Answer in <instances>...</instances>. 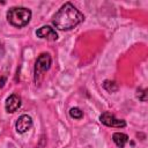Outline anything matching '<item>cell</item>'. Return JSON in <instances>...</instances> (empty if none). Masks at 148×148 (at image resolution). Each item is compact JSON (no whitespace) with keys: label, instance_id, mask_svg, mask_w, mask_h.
I'll use <instances>...</instances> for the list:
<instances>
[{"label":"cell","instance_id":"1","mask_svg":"<svg viewBox=\"0 0 148 148\" xmlns=\"http://www.w3.org/2000/svg\"><path fill=\"white\" fill-rule=\"evenodd\" d=\"M83 20V14L71 2H66L54 14L52 23L59 30H71L79 25Z\"/></svg>","mask_w":148,"mask_h":148},{"label":"cell","instance_id":"2","mask_svg":"<svg viewBox=\"0 0 148 148\" xmlns=\"http://www.w3.org/2000/svg\"><path fill=\"white\" fill-rule=\"evenodd\" d=\"M30 18H31V12L25 7H12L7 12L8 22L16 28L25 27L29 23Z\"/></svg>","mask_w":148,"mask_h":148},{"label":"cell","instance_id":"3","mask_svg":"<svg viewBox=\"0 0 148 148\" xmlns=\"http://www.w3.org/2000/svg\"><path fill=\"white\" fill-rule=\"evenodd\" d=\"M51 67V57L49 53H42L39 54V57L37 58L36 62H35V81L36 84L39 83L40 81V76L43 75V73L47 72Z\"/></svg>","mask_w":148,"mask_h":148},{"label":"cell","instance_id":"4","mask_svg":"<svg viewBox=\"0 0 148 148\" xmlns=\"http://www.w3.org/2000/svg\"><path fill=\"white\" fill-rule=\"evenodd\" d=\"M99 120L102 124H104L105 126L109 127H116V128H123L126 126V121L123 119H118L114 117V114H112L111 112H103L99 116Z\"/></svg>","mask_w":148,"mask_h":148},{"label":"cell","instance_id":"5","mask_svg":"<svg viewBox=\"0 0 148 148\" xmlns=\"http://www.w3.org/2000/svg\"><path fill=\"white\" fill-rule=\"evenodd\" d=\"M36 36L39 37V38H42V39H46V40H56L58 38V34L50 25H43V27H40L36 31Z\"/></svg>","mask_w":148,"mask_h":148},{"label":"cell","instance_id":"6","mask_svg":"<svg viewBox=\"0 0 148 148\" xmlns=\"http://www.w3.org/2000/svg\"><path fill=\"white\" fill-rule=\"evenodd\" d=\"M15 126H16V131L18 133H25L27 131H29L31 128V126H32V119L28 114H22L21 117H18Z\"/></svg>","mask_w":148,"mask_h":148},{"label":"cell","instance_id":"7","mask_svg":"<svg viewBox=\"0 0 148 148\" xmlns=\"http://www.w3.org/2000/svg\"><path fill=\"white\" fill-rule=\"evenodd\" d=\"M21 106V97L16 94H12L7 101H6V104H5V108L7 110V112H15L18 108Z\"/></svg>","mask_w":148,"mask_h":148},{"label":"cell","instance_id":"8","mask_svg":"<svg viewBox=\"0 0 148 148\" xmlns=\"http://www.w3.org/2000/svg\"><path fill=\"white\" fill-rule=\"evenodd\" d=\"M112 140H113V142L116 143L117 147H119V148H124L125 145L128 142V136H127L125 133L117 132V133H113V135H112Z\"/></svg>","mask_w":148,"mask_h":148},{"label":"cell","instance_id":"9","mask_svg":"<svg viewBox=\"0 0 148 148\" xmlns=\"http://www.w3.org/2000/svg\"><path fill=\"white\" fill-rule=\"evenodd\" d=\"M104 88L109 92H114V91L118 90V84L114 81H105L104 82Z\"/></svg>","mask_w":148,"mask_h":148},{"label":"cell","instance_id":"10","mask_svg":"<svg viewBox=\"0 0 148 148\" xmlns=\"http://www.w3.org/2000/svg\"><path fill=\"white\" fill-rule=\"evenodd\" d=\"M69 116L72 118H74V119H81L83 117V112L79 108H72L69 110Z\"/></svg>","mask_w":148,"mask_h":148},{"label":"cell","instance_id":"11","mask_svg":"<svg viewBox=\"0 0 148 148\" xmlns=\"http://www.w3.org/2000/svg\"><path fill=\"white\" fill-rule=\"evenodd\" d=\"M136 97L142 101V102H146L147 101V89H138L136 91Z\"/></svg>","mask_w":148,"mask_h":148},{"label":"cell","instance_id":"12","mask_svg":"<svg viewBox=\"0 0 148 148\" xmlns=\"http://www.w3.org/2000/svg\"><path fill=\"white\" fill-rule=\"evenodd\" d=\"M5 81H6V79H5V77H1V79H0V88H1V87H3Z\"/></svg>","mask_w":148,"mask_h":148}]
</instances>
